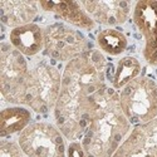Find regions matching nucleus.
Masks as SVG:
<instances>
[{"mask_svg":"<svg viewBox=\"0 0 157 157\" xmlns=\"http://www.w3.org/2000/svg\"><path fill=\"white\" fill-rule=\"evenodd\" d=\"M32 109L24 106L6 107L0 113V136L3 138L21 133L32 124Z\"/></svg>","mask_w":157,"mask_h":157,"instance_id":"nucleus-14","label":"nucleus"},{"mask_svg":"<svg viewBox=\"0 0 157 157\" xmlns=\"http://www.w3.org/2000/svg\"><path fill=\"white\" fill-rule=\"evenodd\" d=\"M97 45L102 53L117 57L127 49L128 40L122 32L114 28H106L97 34Z\"/></svg>","mask_w":157,"mask_h":157,"instance_id":"nucleus-16","label":"nucleus"},{"mask_svg":"<svg viewBox=\"0 0 157 157\" xmlns=\"http://www.w3.org/2000/svg\"><path fill=\"white\" fill-rule=\"evenodd\" d=\"M39 3L33 0H0V19L14 29L32 24L39 13Z\"/></svg>","mask_w":157,"mask_h":157,"instance_id":"nucleus-12","label":"nucleus"},{"mask_svg":"<svg viewBox=\"0 0 157 157\" xmlns=\"http://www.w3.org/2000/svg\"><path fill=\"white\" fill-rule=\"evenodd\" d=\"M112 157H157V118L133 126Z\"/></svg>","mask_w":157,"mask_h":157,"instance_id":"nucleus-9","label":"nucleus"},{"mask_svg":"<svg viewBox=\"0 0 157 157\" xmlns=\"http://www.w3.org/2000/svg\"><path fill=\"white\" fill-rule=\"evenodd\" d=\"M131 129L132 124L121 108L118 92L106 87L81 138L87 157H112Z\"/></svg>","mask_w":157,"mask_h":157,"instance_id":"nucleus-2","label":"nucleus"},{"mask_svg":"<svg viewBox=\"0 0 157 157\" xmlns=\"http://www.w3.org/2000/svg\"><path fill=\"white\" fill-rule=\"evenodd\" d=\"M107 60L98 49H89L65 64L60 92L54 107V121L64 138L81 141L106 88Z\"/></svg>","mask_w":157,"mask_h":157,"instance_id":"nucleus-1","label":"nucleus"},{"mask_svg":"<svg viewBox=\"0 0 157 157\" xmlns=\"http://www.w3.org/2000/svg\"><path fill=\"white\" fill-rule=\"evenodd\" d=\"M65 141L57 126L47 122L32 123L18 137L27 157H67Z\"/></svg>","mask_w":157,"mask_h":157,"instance_id":"nucleus-6","label":"nucleus"},{"mask_svg":"<svg viewBox=\"0 0 157 157\" xmlns=\"http://www.w3.org/2000/svg\"><path fill=\"white\" fill-rule=\"evenodd\" d=\"M141 63L135 57H123L118 60L112 77V88L117 92L121 90L129 82L141 75Z\"/></svg>","mask_w":157,"mask_h":157,"instance_id":"nucleus-15","label":"nucleus"},{"mask_svg":"<svg viewBox=\"0 0 157 157\" xmlns=\"http://www.w3.org/2000/svg\"><path fill=\"white\" fill-rule=\"evenodd\" d=\"M62 84V73L45 62L35 64L27 78L21 106L35 113L47 114L54 111Z\"/></svg>","mask_w":157,"mask_h":157,"instance_id":"nucleus-3","label":"nucleus"},{"mask_svg":"<svg viewBox=\"0 0 157 157\" xmlns=\"http://www.w3.org/2000/svg\"><path fill=\"white\" fill-rule=\"evenodd\" d=\"M24 152L18 142L6 141L3 138L0 142V157H24Z\"/></svg>","mask_w":157,"mask_h":157,"instance_id":"nucleus-17","label":"nucleus"},{"mask_svg":"<svg viewBox=\"0 0 157 157\" xmlns=\"http://www.w3.org/2000/svg\"><path fill=\"white\" fill-rule=\"evenodd\" d=\"M87 50V38L71 25L54 23L44 28V52L52 59L68 63Z\"/></svg>","mask_w":157,"mask_h":157,"instance_id":"nucleus-7","label":"nucleus"},{"mask_svg":"<svg viewBox=\"0 0 157 157\" xmlns=\"http://www.w3.org/2000/svg\"><path fill=\"white\" fill-rule=\"evenodd\" d=\"M39 6L78 29L93 30L96 28L94 20L87 14L82 4L78 2H39Z\"/></svg>","mask_w":157,"mask_h":157,"instance_id":"nucleus-11","label":"nucleus"},{"mask_svg":"<svg viewBox=\"0 0 157 157\" xmlns=\"http://www.w3.org/2000/svg\"><path fill=\"white\" fill-rule=\"evenodd\" d=\"M133 23L143 36V57L157 67V0H141L133 6Z\"/></svg>","mask_w":157,"mask_h":157,"instance_id":"nucleus-8","label":"nucleus"},{"mask_svg":"<svg viewBox=\"0 0 157 157\" xmlns=\"http://www.w3.org/2000/svg\"><path fill=\"white\" fill-rule=\"evenodd\" d=\"M121 108L131 124L148 123L157 118V83L140 75L118 90Z\"/></svg>","mask_w":157,"mask_h":157,"instance_id":"nucleus-4","label":"nucleus"},{"mask_svg":"<svg viewBox=\"0 0 157 157\" xmlns=\"http://www.w3.org/2000/svg\"><path fill=\"white\" fill-rule=\"evenodd\" d=\"M30 72L28 60L14 49L10 43H2L0 47V90L3 99L21 106L24 88Z\"/></svg>","mask_w":157,"mask_h":157,"instance_id":"nucleus-5","label":"nucleus"},{"mask_svg":"<svg viewBox=\"0 0 157 157\" xmlns=\"http://www.w3.org/2000/svg\"><path fill=\"white\" fill-rule=\"evenodd\" d=\"M67 157H87L81 141H72L67 146Z\"/></svg>","mask_w":157,"mask_h":157,"instance_id":"nucleus-18","label":"nucleus"},{"mask_svg":"<svg viewBox=\"0 0 157 157\" xmlns=\"http://www.w3.org/2000/svg\"><path fill=\"white\" fill-rule=\"evenodd\" d=\"M10 45L24 57H35L44 49V29L35 23L11 29Z\"/></svg>","mask_w":157,"mask_h":157,"instance_id":"nucleus-13","label":"nucleus"},{"mask_svg":"<svg viewBox=\"0 0 157 157\" xmlns=\"http://www.w3.org/2000/svg\"><path fill=\"white\" fill-rule=\"evenodd\" d=\"M81 4L94 23L109 28L124 24L132 10V3L126 0H88L81 2Z\"/></svg>","mask_w":157,"mask_h":157,"instance_id":"nucleus-10","label":"nucleus"}]
</instances>
